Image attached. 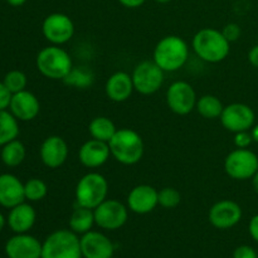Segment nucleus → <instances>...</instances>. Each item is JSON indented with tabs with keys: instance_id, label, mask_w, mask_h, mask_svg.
I'll return each instance as SVG.
<instances>
[{
	"instance_id": "obj_1",
	"label": "nucleus",
	"mask_w": 258,
	"mask_h": 258,
	"mask_svg": "<svg viewBox=\"0 0 258 258\" xmlns=\"http://www.w3.org/2000/svg\"><path fill=\"white\" fill-rule=\"evenodd\" d=\"M191 47L196 54L204 62L219 63L228 57L231 43L226 39L222 30L203 28L193 37Z\"/></svg>"
},
{
	"instance_id": "obj_2",
	"label": "nucleus",
	"mask_w": 258,
	"mask_h": 258,
	"mask_svg": "<svg viewBox=\"0 0 258 258\" xmlns=\"http://www.w3.org/2000/svg\"><path fill=\"white\" fill-rule=\"evenodd\" d=\"M153 58L164 72H175L188 60L189 47L179 35H166L155 45Z\"/></svg>"
},
{
	"instance_id": "obj_3",
	"label": "nucleus",
	"mask_w": 258,
	"mask_h": 258,
	"mask_svg": "<svg viewBox=\"0 0 258 258\" xmlns=\"http://www.w3.org/2000/svg\"><path fill=\"white\" fill-rule=\"evenodd\" d=\"M111 155L122 165H134L143 159L144 141L140 134L131 128H120L108 141Z\"/></svg>"
},
{
	"instance_id": "obj_4",
	"label": "nucleus",
	"mask_w": 258,
	"mask_h": 258,
	"mask_svg": "<svg viewBox=\"0 0 258 258\" xmlns=\"http://www.w3.org/2000/svg\"><path fill=\"white\" fill-rule=\"evenodd\" d=\"M40 258H83L81 239L71 229H58L42 243Z\"/></svg>"
},
{
	"instance_id": "obj_5",
	"label": "nucleus",
	"mask_w": 258,
	"mask_h": 258,
	"mask_svg": "<svg viewBox=\"0 0 258 258\" xmlns=\"http://www.w3.org/2000/svg\"><path fill=\"white\" fill-rule=\"evenodd\" d=\"M38 71L50 80H64L73 68L72 59L67 50L59 45H48L43 48L35 59Z\"/></svg>"
},
{
	"instance_id": "obj_6",
	"label": "nucleus",
	"mask_w": 258,
	"mask_h": 258,
	"mask_svg": "<svg viewBox=\"0 0 258 258\" xmlns=\"http://www.w3.org/2000/svg\"><path fill=\"white\" fill-rule=\"evenodd\" d=\"M107 179L100 173H88L80 179L76 186L77 206L95 209L107 199Z\"/></svg>"
},
{
	"instance_id": "obj_7",
	"label": "nucleus",
	"mask_w": 258,
	"mask_h": 258,
	"mask_svg": "<svg viewBox=\"0 0 258 258\" xmlns=\"http://www.w3.org/2000/svg\"><path fill=\"white\" fill-rule=\"evenodd\" d=\"M224 170L236 180H247L258 170V156L248 149H238L231 151L224 160Z\"/></svg>"
},
{
	"instance_id": "obj_8",
	"label": "nucleus",
	"mask_w": 258,
	"mask_h": 258,
	"mask_svg": "<svg viewBox=\"0 0 258 258\" xmlns=\"http://www.w3.org/2000/svg\"><path fill=\"white\" fill-rule=\"evenodd\" d=\"M164 71L154 60L139 63L131 75L136 92L141 95H153L158 92L164 83Z\"/></svg>"
},
{
	"instance_id": "obj_9",
	"label": "nucleus",
	"mask_w": 258,
	"mask_h": 258,
	"mask_svg": "<svg viewBox=\"0 0 258 258\" xmlns=\"http://www.w3.org/2000/svg\"><path fill=\"white\" fill-rule=\"evenodd\" d=\"M127 206L116 199H106L93 209L95 222L101 229L116 231L125 226L128 218Z\"/></svg>"
},
{
	"instance_id": "obj_10",
	"label": "nucleus",
	"mask_w": 258,
	"mask_h": 258,
	"mask_svg": "<svg viewBox=\"0 0 258 258\" xmlns=\"http://www.w3.org/2000/svg\"><path fill=\"white\" fill-rule=\"evenodd\" d=\"M197 93L190 83L185 81H175L166 91L168 107L176 115H188L196 108Z\"/></svg>"
},
{
	"instance_id": "obj_11",
	"label": "nucleus",
	"mask_w": 258,
	"mask_h": 258,
	"mask_svg": "<svg viewBox=\"0 0 258 258\" xmlns=\"http://www.w3.org/2000/svg\"><path fill=\"white\" fill-rule=\"evenodd\" d=\"M42 33L53 45H62L72 39L75 24L68 15L63 13H52L43 20Z\"/></svg>"
},
{
	"instance_id": "obj_12",
	"label": "nucleus",
	"mask_w": 258,
	"mask_h": 258,
	"mask_svg": "<svg viewBox=\"0 0 258 258\" xmlns=\"http://www.w3.org/2000/svg\"><path fill=\"white\" fill-rule=\"evenodd\" d=\"M254 116L253 110L248 105L244 103H231L223 108L221 115V122L226 130L231 133H241V131H248L253 127Z\"/></svg>"
},
{
	"instance_id": "obj_13",
	"label": "nucleus",
	"mask_w": 258,
	"mask_h": 258,
	"mask_svg": "<svg viewBox=\"0 0 258 258\" xmlns=\"http://www.w3.org/2000/svg\"><path fill=\"white\" fill-rule=\"evenodd\" d=\"M208 218L212 226L217 229H229L242 219V208L236 202L223 199L212 206Z\"/></svg>"
},
{
	"instance_id": "obj_14",
	"label": "nucleus",
	"mask_w": 258,
	"mask_h": 258,
	"mask_svg": "<svg viewBox=\"0 0 258 258\" xmlns=\"http://www.w3.org/2000/svg\"><path fill=\"white\" fill-rule=\"evenodd\" d=\"M81 251L83 258H111L115 253V246L106 234L90 231L81 236Z\"/></svg>"
},
{
	"instance_id": "obj_15",
	"label": "nucleus",
	"mask_w": 258,
	"mask_h": 258,
	"mask_svg": "<svg viewBox=\"0 0 258 258\" xmlns=\"http://www.w3.org/2000/svg\"><path fill=\"white\" fill-rule=\"evenodd\" d=\"M8 258H40L42 243L39 239L27 233H17L5 244Z\"/></svg>"
},
{
	"instance_id": "obj_16",
	"label": "nucleus",
	"mask_w": 258,
	"mask_h": 258,
	"mask_svg": "<svg viewBox=\"0 0 258 258\" xmlns=\"http://www.w3.org/2000/svg\"><path fill=\"white\" fill-rule=\"evenodd\" d=\"M158 204V190L148 184L136 185L127 196V208L136 214L150 213Z\"/></svg>"
},
{
	"instance_id": "obj_17",
	"label": "nucleus",
	"mask_w": 258,
	"mask_h": 258,
	"mask_svg": "<svg viewBox=\"0 0 258 258\" xmlns=\"http://www.w3.org/2000/svg\"><path fill=\"white\" fill-rule=\"evenodd\" d=\"M42 163L49 169H57L66 163L68 158V145L60 136L53 135L45 139L40 146Z\"/></svg>"
},
{
	"instance_id": "obj_18",
	"label": "nucleus",
	"mask_w": 258,
	"mask_h": 258,
	"mask_svg": "<svg viewBox=\"0 0 258 258\" xmlns=\"http://www.w3.org/2000/svg\"><path fill=\"white\" fill-rule=\"evenodd\" d=\"M9 108L18 121H32L39 113L40 103L34 93L24 90L12 96Z\"/></svg>"
},
{
	"instance_id": "obj_19",
	"label": "nucleus",
	"mask_w": 258,
	"mask_h": 258,
	"mask_svg": "<svg viewBox=\"0 0 258 258\" xmlns=\"http://www.w3.org/2000/svg\"><path fill=\"white\" fill-rule=\"evenodd\" d=\"M111 151L108 143L91 139L86 141L78 151V159L86 168L95 169L102 166L110 159Z\"/></svg>"
},
{
	"instance_id": "obj_20",
	"label": "nucleus",
	"mask_w": 258,
	"mask_h": 258,
	"mask_svg": "<svg viewBox=\"0 0 258 258\" xmlns=\"http://www.w3.org/2000/svg\"><path fill=\"white\" fill-rule=\"evenodd\" d=\"M24 201V184L13 174H2L0 175V206L12 209Z\"/></svg>"
},
{
	"instance_id": "obj_21",
	"label": "nucleus",
	"mask_w": 258,
	"mask_h": 258,
	"mask_svg": "<svg viewBox=\"0 0 258 258\" xmlns=\"http://www.w3.org/2000/svg\"><path fill=\"white\" fill-rule=\"evenodd\" d=\"M135 91L133 77L127 72L118 71L110 76L105 85L106 96L113 102H125Z\"/></svg>"
},
{
	"instance_id": "obj_22",
	"label": "nucleus",
	"mask_w": 258,
	"mask_h": 258,
	"mask_svg": "<svg viewBox=\"0 0 258 258\" xmlns=\"http://www.w3.org/2000/svg\"><path fill=\"white\" fill-rule=\"evenodd\" d=\"M35 218L37 214L34 208L30 204L23 202L10 209L7 222L14 233H27L34 226Z\"/></svg>"
},
{
	"instance_id": "obj_23",
	"label": "nucleus",
	"mask_w": 258,
	"mask_h": 258,
	"mask_svg": "<svg viewBox=\"0 0 258 258\" xmlns=\"http://www.w3.org/2000/svg\"><path fill=\"white\" fill-rule=\"evenodd\" d=\"M93 224H96L93 209L77 206L70 217V229L78 236L92 231Z\"/></svg>"
},
{
	"instance_id": "obj_24",
	"label": "nucleus",
	"mask_w": 258,
	"mask_h": 258,
	"mask_svg": "<svg viewBox=\"0 0 258 258\" xmlns=\"http://www.w3.org/2000/svg\"><path fill=\"white\" fill-rule=\"evenodd\" d=\"M116 131L117 128H116L115 123L105 116L95 117L88 125V133L92 136V139L103 141V143H108L113 138Z\"/></svg>"
},
{
	"instance_id": "obj_25",
	"label": "nucleus",
	"mask_w": 258,
	"mask_h": 258,
	"mask_svg": "<svg viewBox=\"0 0 258 258\" xmlns=\"http://www.w3.org/2000/svg\"><path fill=\"white\" fill-rule=\"evenodd\" d=\"M18 135H19V125L14 115L10 111H0V148L12 140H15Z\"/></svg>"
},
{
	"instance_id": "obj_26",
	"label": "nucleus",
	"mask_w": 258,
	"mask_h": 258,
	"mask_svg": "<svg viewBox=\"0 0 258 258\" xmlns=\"http://www.w3.org/2000/svg\"><path fill=\"white\" fill-rule=\"evenodd\" d=\"M196 108L199 115L203 116L204 118L214 120V118L221 117L224 106L217 96L204 95L201 98H198Z\"/></svg>"
},
{
	"instance_id": "obj_27",
	"label": "nucleus",
	"mask_w": 258,
	"mask_h": 258,
	"mask_svg": "<svg viewBox=\"0 0 258 258\" xmlns=\"http://www.w3.org/2000/svg\"><path fill=\"white\" fill-rule=\"evenodd\" d=\"M27 151H25V146L22 141L19 140H12L10 143L5 144L2 149V160L3 163L10 168H15V166L20 165L24 161Z\"/></svg>"
},
{
	"instance_id": "obj_28",
	"label": "nucleus",
	"mask_w": 258,
	"mask_h": 258,
	"mask_svg": "<svg viewBox=\"0 0 258 258\" xmlns=\"http://www.w3.org/2000/svg\"><path fill=\"white\" fill-rule=\"evenodd\" d=\"M93 81H95L93 72L88 70L87 67H73L71 72L66 76L63 82L67 86H71V87L85 90V88L92 86Z\"/></svg>"
},
{
	"instance_id": "obj_29",
	"label": "nucleus",
	"mask_w": 258,
	"mask_h": 258,
	"mask_svg": "<svg viewBox=\"0 0 258 258\" xmlns=\"http://www.w3.org/2000/svg\"><path fill=\"white\" fill-rule=\"evenodd\" d=\"M48 193V186L42 179L32 178L24 184L25 199L29 202H39L45 198Z\"/></svg>"
},
{
	"instance_id": "obj_30",
	"label": "nucleus",
	"mask_w": 258,
	"mask_h": 258,
	"mask_svg": "<svg viewBox=\"0 0 258 258\" xmlns=\"http://www.w3.org/2000/svg\"><path fill=\"white\" fill-rule=\"evenodd\" d=\"M3 82L7 86L8 90L12 92V95H14V93H18L20 92V91L25 90L28 80L24 72H22V71L19 70H13L5 75Z\"/></svg>"
},
{
	"instance_id": "obj_31",
	"label": "nucleus",
	"mask_w": 258,
	"mask_h": 258,
	"mask_svg": "<svg viewBox=\"0 0 258 258\" xmlns=\"http://www.w3.org/2000/svg\"><path fill=\"white\" fill-rule=\"evenodd\" d=\"M159 206L165 209H173L178 207L181 202V196L175 188L166 186L158 191Z\"/></svg>"
},
{
	"instance_id": "obj_32",
	"label": "nucleus",
	"mask_w": 258,
	"mask_h": 258,
	"mask_svg": "<svg viewBox=\"0 0 258 258\" xmlns=\"http://www.w3.org/2000/svg\"><path fill=\"white\" fill-rule=\"evenodd\" d=\"M222 33H223V35L226 37V39L228 40L229 43H232L236 42V40L241 37L242 30L238 24H236V23H229V24L224 25L223 29H222Z\"/></svg>"
},
{
	"instance_id": "obj_33",
	"label": "nucleus",
	"mask_w": 258,
	"mask_h": 258,
	"mask_svg": "<svg viewBox=\"0 0 258 258\" xmlns=\"http://www.w3.org/2000/svg\"><path fill=\"white\" fill-rule=\"evenodd\" d=\"M252 141H253V138L248 131H241V133H237L234 135V145L238 149H248Z\"/></svg>"
},
{
	"instance_id": "obj_34",
	"label": "nucleus",
	"mask_w": 258,
	"mask_h": 258,
	"mask_svg": "<svg viewBox=\"0 0 258 258\" xmlns=\"http://www.w3.org/2000/svg\"><path fill=\"white\" fill-rule=\"evenodd\" d=\"M12 92L7 88L4 82H0V111L9 108L10 100H12Z\"/></svg>"
},
{
	"instance_id": "obj_35",
	"label": "nucleus",
	"mask_w": 258,
	"mask_h": 258,
	"mask_svg": "<svg viewBox=\"0 0 258 258\" xmlns=\"http://www.w3.org/2000/svg\"><path fill=\"white\" fill-rule=\"evenodd\" d=\"M233 258H257V253L251 246H239L234 249Z\"/></svg>"
},
{
	"instance_id": "obj_36",
	"label": "nucleus",
	"mask_w": 258,
	"mask_h": 258,
	"mask_svg": "<svg viewBox=\"0 0 258 258\" xmlns=\"http://www.w3.org/2000/svg\"><path fill=\"white\" fill-rule=\"evenodd\" d=\"M248 231L251 237L253 238V241H256L258 243V214L252 217V219L249 221Z\"/></svg>"
},
{
	"instance_id": "obj_37",
	"label": "nucleus",
	"mask_w": 258,
	"mask_h": 258,
	"mask_svg": "<svg viewBox=\"0 0 258 258\" xmlns=\"http://www.w3.org/2000/svg\"><path fill=\"white\" fill-rule=\"evenodd\" d=\"M146 0H118L122 7L128 8V9H136V8H140L141 5H144Z\"/></svg>"
},
{
	"instance_id": "obj_38",
	"label": "nucleus",
	"mask_w": 258,
	"mask_h": 258,
	"mask_svg": "<svg viewBox=\"0 0 258 258\" xmlns=\"http://www.w3.org/2000/svg\"><path fill=\"white\" fill-rule=\"evenodd\" d=\"M248 60L253 67L258 68V44L254 45V47L251 48V50H249Z\"/></svg>"
},
{
	"instance_id": "obj_39",
	"label": "nucleus",
	"mask_w": 258,
	"mask_h": 258,
	"mask_svg": "<svg viewBox=\"0 0 258 258\" xmlns=\"http://www.w3.org/2000/svg\"><path fill=\"white\" fill-rule=\"evenodd\" d=\"M7 3L12 7H22L27 3V0H7Z\"/></svg>"
},
{
	"instance_id": "obj_40",
	"label": "nucleus",
	"mask_w": 258,
	"mask_h": 258,
	"mask_svg": "<svg viewBox=\"0 0 258 258\" xmlns=\"http://www.w3.org/2000/svg\"><path fill=\"white\" fill-rule=\"evenodd\" d=\"M252 185H253L254 191L258 194V170L256 171V174L252 176Z\"/></svg>"
},
{
	"instance_id": "obj_41",
	"label": "nucleus",
	"mask_w": 258,
	"mask_h": 258,
	"mask_svg": "<svg viewBox=\"0 0 258 258\" xmlns=\"http://www.w3.org/2000/svg\"><path fill=\"white\" fill-rule=\"evenodd\" d=\"M252 138H253V141H256V143H258V123L256 126H253L252 127Z\"/></svg>"
},
{
	"instance_id": "obj_42",
	"label": "nucleus",
	"mask_w": 258,
	"mask_h": 258,
	"mask_svg": "<svg viewBox=\"0 0 258 258\" xmlns=\"http://www.w3.org/2000/svg\"><path fill=\"white\" fill-rule=\"evenodd\" d=\"M5 224H7V219H5V217L3 216L2 213H0V232H2L3 229H4Z\"/></svg>"
},
{
	"instance_id": "obj_43",
	"label": "nucleus",
	"mask_w": 258,
	"mask_h": 258,
	"mask_svg": "<svg viewBox=\"0 0 258 258\" xmlns=\"http://www.w3.org/2000/svg\"><path fill=\"white\" fill-rule=\"evenodd\" d=\"M156 3H160V4H166V3H170L171 0H154Z\"/></svg>"
},
{
	"instance_id": "obj_44",
	"label": "nucleus",
	"mask_w": 258,
	"mask_h": 258,
	"mask_svg": "<svg viewBox=\"0 0 258 258\" xmlns=\"http://www.w3.org/2000/svg\"><path fill=\"white\" fill-rule=\"evenodd\" d=\"M111 258H117V257H111Z\"/></svg>"
}]
</instances>
